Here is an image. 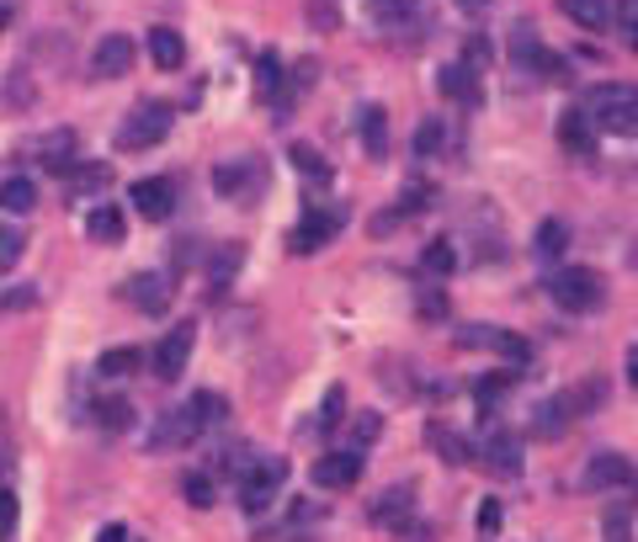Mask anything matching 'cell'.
I'll use <instances>...</instances> for the list:
<instances>
[{"label":"cell","instance_id":"53","mask_svg":"<svg viewBox=\"0 0 638 542\" xmlns=\"http://www.w3.org/2000/svg\"><path fill=\"white\" fill-rule=\"evenodd\" d=\"M457 6H463V11H485L489 0H457Z\"/></svg>","mask_w":638,"mask_h":542},{"label":"cell","instance_id":"14","mask_svg":"<svg viewBox=\"0 0 638 542\" xmlns=\"http://www.w3.org/2000/svg\"><path fill=\"white\" fill-rule=\"evenodd\" d=\"M133 37H122V32H107L101 43H96V54H91V69H96V80H122L128 69H133Z\"/></svg>","mask_w":638,"mask_h":542},{"label":"cell","instance_id":"1","mask_svg":"<svg viewBox=\"0 0 638 542\" xmlns=\"http://www.w3.org/2000/svg\"><path fill=\"white\" fill-rule=\"evenodd\" d=\"M224 399L218 393H192L186 404H176V410H165L160 421L150 425V447L154 452H176V447H192L203 431H213V425H224Z\"/></svg>","mask_w":638,"mask_h":542},{"label":"cell","instance_id":"17","mask_svg":"<svg viewBox=\"0 0 638 542\" xmlns=\"http://www.w3.org/2000/svg\"><path fill=\"white\" fill-rule=\"evenodd\" d=\"M37 165H43V171H54V176H64L69 165H80V139H75L69 128L43 133V139H37Z\"/></svg>","mask_w":638,"mask_h":542},{"label":"cell","instance_id":"29","mask_svg":"<svg viewBox=\"0 0 638 542\" xmlns=\"http://www.w3.org/2000/svg\"><path fill=\"white\" fill-rule=\"evenodd\" d=\"M240 267H245V245H240V240H235V245H218V250H213V261H208L213 293H218V288H229V282L240 277Z\"/></svg>","mask_w":638,"mask_h":542},{"label":"cell","instance_id":"11","mask_svg":"<svg viewBox=\"0 0 638 542\" xmlns=\"http://www.w3.org/2000/svg\"><path fill=\"white\" fill-rule=\"evenodd\" d=\"M192 346H197V330H192V325L165 330V340L154 346V378H160V383H176L186 372V361H192Z\"/></svg>","mask_w":638,"mask_h":542},{"label":"cell","instance_id":"21","mask_svg":"<svg viewBox=\"0 0 638 542\" xmlns=\"http://www.w3.org/2000/svg\"><path fill=\"white\" fill-rule=\"evenodd\" d=\"M256 96H261V101H277V107H288V101H293L288 69H282L277 54H261V59H256Z\"/></svg>","mask_w":638,"mask_h":542},{"label":"cell","instance_id":"23","mask_svg":"<svg viewBox=\"0 0 638 542\" xmlns=\"http://www.w3.org/2000/svg\"><path fill=\"white\" fill-rule=\"evenodd\" d=\"M570 425H575V421H570V410H564V399H559V393L532 404V436H538V442H559Z\"/></svg>","mask_w":638,"mask_h":542},{"label":"cell","instance_id":"30","mask_svg":"<svg viewBox=\"0 0 638 542\" xmlns=\"http://www.w3.org/2000/svg\"><path fill=\"white\" fill-rule=\"evenodd\" d=\"M564 6V17L585 32H602L612 22V0H559Z\"/></svg>","mask_w":638,"mask_h":542},{"label":"cell","instance_id":"22","mask_svg":"<svg viewBox=\"0 0 638 542\" xmlns=\"http://www.w3.org/2000/svg\"><path fill=\"white\" fill-rule=\"evenodd\" d=\"M357 139H363V150L372 154V160L389 154V112H383L378 101H367L363 112H357Z\"/></svg>","mask_w":638,"mask_h":542},{"label":"cell","instance_id":"35","mask_svg":"<svg viewBox=\"0 0 638 542\" xmlns=\"http://www.w3.org/2000/svg\"><path fill=\"white\" fill-rule=\"evenodd\" d=\"M564 399V410H570V421H585L602 399H607V383L596 378V383H580V389H570V393H559Z\"/></svg>","mask_w":638,"mask_h":542},{"label":"cell","instance_id":"18","mask_svg":"<svg viewBox=\"0 0 638 542\" xmlns=\"http://www.w3.org/2000/svg\"><path fill=\"white\" fill-rule=\"evenodd\" d=\"M357 479H363V457L357 452H325L314 463V484L320 489H352Z\"/></svg>","mask_w":638,"mask_h":542},{"label":"cell","instance_id":"38","mask_svg":"<svg viewBox=\"0 0 638 542\" xmlns=\"http://www.w3.org/2000/svg\"><path fill=\"white\" fill-rule=\"evenodd\" d=\"M22 250H28V235L17 229V224H0V271H11L22 261Z\"/></svg>","mask_w":638,"mask_h":542},{"label":"cell","instance_id":"36","mask_svg":"<svg viewBox=\"0 0 638 542\" xmlns=\"http://www.w3.org/2000/svg\"><path fill=\"white\" fill-rule=\"evenodd\" d=\"M96 425L122 436V431L133 425V404H128V399H101V404H96Z\"/></svg>","mask_w":638,"mask_h":542},{"label":"cell","instance_id":"3","mask_svg":"<svg viewBox=\"0 0 638 542\" xmlns=\"http://www.w3.org/2000/svg\"><path fill=\"white\" fill-rule=\"evenodd\" d=\"M580 112H585V122L596 128V133H634L638 128V96L634 86H596L585 101H580Z\"/></svg>","mask_w":638,"mask_h":542},{"label":"cell","instance_id":"43","mask_svg":"<svg viewBox=\"0 0 638 542\" xmlns=\"http://www.w3.org/2000/svg\"><path fill=\"white\" fill-rule=\"evenodd\" d=\"M607 538L612 542H634V506H617V511H607Z\"/></svg>","mask_w":638,"mask_h":542},{"label":"cell","instance_id":"16","mask_svg":"<svg viewBox=\"0 0 638 542\" xmlns=\"http://www.w3.org/2000/svg\"><path fill=\"white\" fill-rule=\"evenodd\" d=\"M60 181H64V197L80 203V197H96V192L112 186V165H107V160H80V165H69Z\"/></svg>","mask_w":638,"mask_h":542},{"label":"cell","instance_id":"28","mask_svg":"<svg viewBox=\"0 0 638 542\" xmlns=\"http://www.w3.org/2000/svg\"><path fill=\"white\" fill-rule=\"evenodd\" d=\"M570 245V224L564 218H543V229L532 235V261H559Z\"/></svg>","mask_w":638,"mask_h":542},{"label":"cell","instance_id":"7","mask_svg":"<svg viewBox=\"0 0 638 542\" xmlns=\"http://www.w3.org/2000/svg\"><path fill=\"white\" fill-rule=\"evenodd\" d=\"M457 346L463 351H495V357H506V361H532V346L521 340V335L511 330H500V325H463L457 330Z\"/></svg>","mask_w":638,"mask_h":542},{"label":"cell","instance_id":"42","mask_svg":"<svg viewBox=\"0 0 638 542\" xmlns=\"http://www.w3.org/2000/svg\"><path fill=\"white\" fill-rule=\"evenodd\" d=\"M415 308H421V319H447V293H442V288H421V293H415Z\"/></svg>","mask_w":638,"mask_h":542},{"label":"cell","instance_id":"44","mask_svg":"<svg viewBox=\"0 0 638 542\" xmlns=\"http://www.w3.org/2000/svg\"><path fill=\"white\" fill-rule=\"evenodd\" d=\"M32 96H37V90H32L28 69H11V80H6V107H17V101H22V107H28Z\"/></svg>","mask_w":638,"mask_h":542},{"label":"cell","instance_id":"41","mask_svg":"<svg viewBox=\"0 0 638 542\" xmlns=\"http://www.w3.org/2000/svg\"><path fill=\"white\" fill-rule=\"evenodd\" d=\"M182 495H186V506H197V511H208V506H213V479H208V474H186Z\"/></svg>","mask_w":638,"mask_h":542},{"label":"cell","instance_id":"47","mask_svg":"<svg viewBox=\"0 0 638 542\" xmlns=\"http://www.w3.org/2000/svg\"><path fill=\"white\" fill-rule=\"evenodd\" d=\"M500 521H506V511H500V500H485V506H479V532H500Z\"/></svg>","mask_w":638,"mask_h":542},{"label":"cell","instance_id":"49","mask_svg":"<svg viewBox=\"0 0 638 542\" xmlns=\"http://www.w3.org/2000/svg\"><path fill=\"white\" fill-rule=\"evenodd\" d=\"M617 22H623V43H634V0H617Z\"/></svg>","mask_w":638,"mask_h":542},{"label":"cell","instance_id":"19","mask_svg":"<svg viewBox=\"0 0 638 542\" xmlns=\"http://www.w3.org/2000/svg\"><path fill=\"white\" fill-rule=\"evenodd\" d=\"M436 90H442L447 101H457V107H479V101H485V86H479V75H474V69H468L463 59L447 64V69L436 75Z\"/></svg>","mask_w":638,"mask_h":542},{"label":"cell","instance_id":"54","mask_svg":"<svg viewBox=\"0 0 638 542\" xmlns=\"http://www.w3.org/2000/svg\"><path fill=\"white\" fill-rule=\"evenodd\" d=\"M0 32H11V6H0Z\"/></svg>","mask_w":638,"mask_h":542},{"label":"cell","instance_id":"48","mask_svg":"<svg viewBox=\"0 0 638 542\" xmlns=\"http://www.w3.org/2000/svg\"><path fill=\"white\" fill-rule=\"evenodd\" d=\"M378 431H383V421H378V415H363V421H352V436H357V442H378Z\"/></svg>","mask_w":638,"mask_h":542},{"label":"cell","instance_id":"8","mask_svg":"<svg viewBox=\"0 0 638 542\" xmlns=\"http://www.w3.org/2000/svg\"><path fill=\"white\" fill-rule=\"evenodd\" d=\"M479 463H485L495 479H517V474H521V436H517V431H506V425H485Z\"/></svg>","mask_w":638,"mask_h":542},{"label":"cell","instance_id":"24","mask_svg":"<svg viewBox=\"0 0 638 542\" xmlns=\"http://www.w3.org/2000/svg\"><path fill=\"white\" fill-rule=\"evenodd\" d=\"M86 235H91L96 245H122V235H128V218H122L118 203H96V208L86 213Z\"/></svg>","mask_w":638,"mask_h":542},{"label":"cell","instance_id":"51","mask_svg":"<svg viewBox=\"0 0 638 542\" xmlns=\"http://www.w3.org/2000/svg\"><path fill=\"white\" fill-rule=\"evenodd\" d=\"M96 542H128V527L112 521V527H101V532H96Z\"/></svg>","mask_w":638,"mask_h":542},{"label":"cell","instance_id":"5","mask_svg":"<svg viewBox=\"0 0 638 542\" xmlns=\"http://www.w3.org/2000/svg\"><path fill=\"white\" fill-rule=\"evenodd\" d=\"M171 107H165V101H139V107H133V112H128V118L118 122V150H150V144H160V139H165V133H171Z\"/></svg>","mask_w":638,"mask_h":542},{"label":"cell","instance_id":"26","mask_svg":"<svg viewBox=\"0 0 638 542\" xmlns=\"http://www.w3.org/2000/svg\"><path fill=\"white\" fill-rule=\"evenodd\" d=\"M425 442H431V452H436V457H442V463H468V457H474V447H468V442H463V436H457L453 425H442V421H431L425 425Z\"/></svg>","mask_w":638,"mask_h":542},{"label":"cell","instance_id":"6","mask_svg":"<svg viewBox=\"0 0 638 542\" xmlns=\"http://www.w3.org/2000/svg\"><path fill=\"white\" fill-rule=\"evenodd\" d=\"M282 479H288V457H256V463H250V474L240 479V506L250 516L272 511Z\"/></svg>","mask_w":638,"mask_h":542},{"label":"cell","instance_id":"46","mask_svg":"<svg viewBox=\"0 0 638 542\" xmlns=\"http://www.w3.org/2000/svg\"><path fill=\"white\" fill-rule=\"evenodd\" d=\"M309 22H314V28H325V32H335V28H340V11H335L331 0H309Z\"/></svg>","mask_w":638,"mask_h":542},{"label":"cell","instance_id":"4","mask_svg":"<svg viewBox=\"0 0 638 542\" xmlns=\"http://www.w3.org/2000/svg\"><path fill=\"white\" fill-rule=\"evenodd\" d=\"M213 192H218L224 203H240V208H250V203L267 192V165H261L256 154L218 160V165H213Z\"/></svg>","mask_w":638,"mask_h":542},{"label":"cell","instance_id":"10","mask_svg":"<svg viewBox=\"0 0 638 542\" xmlns=\"http://www.w3.org/2000/svg\"><path fill=\"white\" fill-rule=\"evenodd\" d=\"M122 299L133 303L139 314H165L171 299H176L171 271H139V277H128V282H122Z\"/></svg>","mask_w":638,"mask_h":542},{"label":"cell","instance_id":"9","mask_svg":"<svg viewBox=\"0 0 638 542\" xmlns=\"http://www.w3.org/2000/svg\"><path fill=\"white\" fill-rule=\"evenodd\" d=\"M340 224H346V208H309L304 224L288 235V245H293V256H314V250H325V245L340 235Z\"/></svg>","mask_w":638,"mask_h":542},{"label":"cell","instance_id":"2","mask_svg":"<svg viewBox=\"0 0 638 542\" xmlns=\"http://www.w3.org/2000/svg\"><path fill=\"white\" fill-rule=\"evenodd\" d=\"M548 299L559 303L564 314H596L607 303V277L596 267H564L548 277Z\"/></svg>","mask_w":638,"mask_h":542},{"label":"cell","instance_id":"20","mask_svg":"<svg viewBox=\"0 0 638 542\" xmlns=\"http://www.w3.org/2000/svg\"><path fill=\"white\" fill-rule=\"evenodd\" d=\"M410 516H415V484H394V489H383V500L372 506V521H378V527H394V532L410 527Z\"/></svg>","mask_w":638,"mask_h":542},{"label":"cell","instance_id":"39","mask_svg":"<svg viewBox=\"0 0 638 542\" xmlns=\"http://www.w3.org/2000/svg\"><path fill=\"white\" fill-rule=\"evenodd\" d=\"M340 415H346V389L331 383V389H325V404H320V415H314V425H320V431H335Z\"/></svg>","mask_w":638,"mask_h":542},{"label":"cell","instance_id":"34","mask_svg":"<svg viewBox=\"0 0 638 542\" xmlns=\"http://www.w3.org/2000/svg\"><path fill=\"white\" fill-rule=\"evenodd\" d=\"M139 367H144V351H139V346H112V351H101V361H96L101 378H133Z\"/></svg>","mask_w":638,"mask_h":542},{"label":"cell","instance_id":"33","mask_svg":"<svg viewBox=\"0 0 638 542\" xmlns=\"http://www.w3.org/2000/svg\"><path fill=\"white\" fill-rule=\"evenodd\" d=\"M453 267H457V250L447 240H431L421 250V277H425V282H447Z\"/></svg>","mask_w":638,"mask_h":542},{"label":"cell","instance_id":"52","mask_svg":"<svg viewBox=\"0 0 638 542\" xmlns=\"http://www.w3.org/2000/svg\"><path fill=\"white\" fill-rule=\"evenodd\" d=\"M32 299H37V293H32V288H22V293H6V308H28Z\"/></svg>","mask_w":638,"mask_h":542},{"label":"cell","instance_id":"31","mask_svg":"<svg viewBox=\"0 0 638 542\" xmlns=\"http://www.w3.org/2000/svg\"><path fill=\"white\" fill-rule=\"evenodd\" d=\"M150 59L160 64V69H182V59H186L182 32H171V28H150Z\"/></svg>","mask_w":638,"mask_h":542},{"label":"cell","instance_id":"15","mask_svg":"<svg viewBox=\"0 0 638 542\" xmlns=\"http://www.w3.org/2000/svg\"><path fill=\"white\" fill-rule=\"evenodd\" d=\"M511 59H517V69H548L553 80H559V69H564V64L543 48V37H538L532 22H517V28H511Z\"/></svg>","mask_w":638,"mask_h":542},{"label":"cell","instance_id":"27","mask_svg":"<svg viewBox=\"0 0 638 542\" xmlns=\"http://www.w3.org/2000/svg\"><path fill=\"white\" fill-rule=\"evenodd\" d=\"M457 144V133L447 128V118H425L421 128H415V154L421 160H436V154H447Z\"/></svg>","mask_w":638,"mask_h":542},{"label":"cell","instance_id":"37","mask_svg":"<svg viewBox=\"0 0 638 542\" xmlns=\"http://www.w3.org/2000/svg\"><path fill=\"white\" fill-rule=\"evenodd\" d=\"M288 160H293V171H299V176L331 181V165H325V154L314 150V144H293V150H288Z\"/></svg>","mask_w":638,"mask_h":542},{"label":"cell","instance_id":"12","mask_svg":"<svg viewBox=\"0 0 638 542\" xmlns=\"http://www.w3.org/2000/svg\"><path fill=\"white\" fill-rule=\"evenodd\" d=\"M128 203L144 213L150 224H165V218L176 213V186H171L165 176H139L133 186H128Z\"/></svg>","mask_w":638,"mask_h":542},{"label":"cell","instance_id":"32","mask_svg":"<svg viewBox=\"0 0 638 542\" xmlns=\"http://www.w3.org/2000/svg\"><path fill=\"white\" fill-rule=\"evenodd\" d=\"M0 208H6V213H22V218H28V213L37 208V181H32V176L0 181Z\"/></svg>","mask_w":638,"mask_h":542},{"label":"cell","instance_id":"13","mask_svg":"<svg viewBox=\"0 0 638 542\" xmlns=\"http://www.w3.org/2000/svg\"><path fill=\"white\" fill-rule=\"evenodd\" d=\"M634 484V457L628 452H596L580 474V489H623Z\"/></svg>","mask_w":638,"mask_h":542},{"label":"cell","instance_id":"50","mask_svg":"<svg viewBox=\"0 0 638 542\" xmlns=\"http://www.w3.org/2000/svg\"><path fill=\"white\" fill-rule=\"evenodd\" d=\"M197 256H203V250H197V240H182V245H176V267H192Z\"/></svg>","mask_w":638,"mask_h":542},{"label":"cell","instance_id":"25","mask_svg":"<svg viewBox=\"0 0 638 542\" xmlns=\"http://www.w3.org/2000/svg\"><path fill=\"white\" fill-rule=\"evenodd\" d=\"M559 144H564L570 154H580V160H591V154H596V128L585 122L580 107H570V112L559 118Z\"/></svg>","mask_w":638,"mask_h":542},{"label":"cell","instance_id":"40","mask_svg":"<svg viewBox=\"0 0 638 542\" xmlns=\"http://www.w3.org/2000/svg\"><path fill=\"white\" fill-rule=\"evenodd\" d=\"M506 389H511V372H495V378H485V383H479V404H485V421L489 415H495V404H500V399H506Z\"/></svg>","mask_w":638,"mask_h":542},{"label":"cell","instance_id":"45","mask_svg":"<svg viewBox=\"0 0 638 542\" xmlns=\"http://www.w3.org/2000/svg\"><path fill=\"white\" fill-rule=\"evenodd\" d=\"M17 511H22V500L11 489H0V542H11V532H17Z\"/></svg>","mask_w":638,"mask_h":542}]
</instances>
